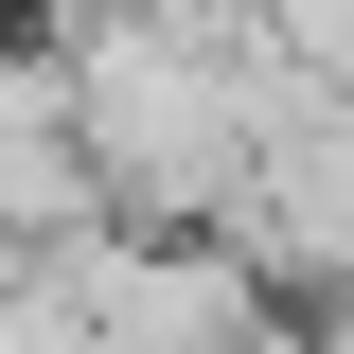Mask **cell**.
Listing matches in <instances>:
<instances>
[{"instance_id": "6da1fadb", "label": "cell", "mask_w": 354, "mask_h": 354, "mask_svg": "<svg viewBox=\"0 0 354 354\" xmlns=\"http://www.w3.org/2000/svg\"><path fill=\"white\" fill-rule=\"evenodd\" d=\"M71 142H88V195H124L160 230L248 213V177H266V106L230 88L213 36H88L71 53Z\"/></svg>"}]
</instances>
